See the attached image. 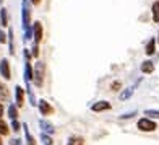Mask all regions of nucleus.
I'll use <instances>...</instances> for the list:
<instances>
[{"label":"nucleus","instance_id":"obj_4","mask_svg":"<svg viewBox=\"0 0 159 145\" xmlns=\"http://www.w3.org/2000/svg\"><path fill=\"white\" fill-rule=\"evenodd\" d=\"M0 74L5 80H10L12 78V72H10V64H8V59H2L0 62Z\"/></svg>","mask_w":159,"mask_h":145},{"label":"nucleus","instance_id":"obj_15","mask_svg":"<svg viewBox=\"0 0 159 145\" xmlns=\"http://www.w3.org/2000/svg\"><path fill=\"white\" fill-rule=\"evenodd\" d=\"M0 100H2V101H8L10 100L8 88L5 87V85H0Z\"/></svg>","mask_w":159,"mask_h":145},{"label":"nucleus","instance_id":"obj_23","mask_svg":"<svg viewBox=\"0 0 159 145\" xmlns=\"http://www.w3.org/2000/svg\"><path fill=\"white\" fill-rule=\"evenodd\" d=\"M136 116V111H131V112H125L123 116H120V119H130V117Z\"/></svg>","mask_w":159,"mask_h":145},{"label":"nucleus","instance_id":"obj_32","mask_svg":"<svg viewBox=\"0 0 159 145\" xmlns=\"http://www.w3.org/2000/svg\"><path fill=\"white\" fill-rule=\"evenodd\" d=\"M158 42H159V34H158Z\"/></svg>","mask_w":159,"mask_h":145},{"label":"nucleus","instance_id":"obj_27","mask_svg":"<svg viewBox=\"0 0 159 145\" xmlns=\"http://www.w3.org/2000/svg\"><path fill=\"white\" fill-rule=\"evenodd\" d=\"M37 49H39V44H34V47H33V56H34V57L39 56V51H37Z\"/></svg>","mask_w":159,"mask_h":145},{"label":"nucleus","instance_id":"obj_28","mask_svg":"<svg viewBox=\"0 0 159 145\" xmlns=\"http://www.w3.org/2000/svg\"><path fill=\"white\" fill-rule=\"evenodd\" d=\"M33 5H41V0H29Z\"/></svg>","mask_w":159,"mask_h":145},{"label":"nucleus","instance_id":"obj_6","mask_svg":"<svg viewBox=\"0 0 159 145\" xmlns=\"http://www.w3.org/2000/svg\"><path fill=\"white\" fill-rule=\"evenodd\" d=\"M33 78L36 87H42V70H41V62H37L36 65V70L33 72Z\"/></svg>","mask_w":159,"mask_h":145},{"label":"nucleus","instance_id":"obj_31","mask_svg":"<svg viewBox=\"0 0 159 145\" xmlns=\"http://www.w3.org/2000/svg\"><path fill=\"white\" fill-rule=\"evenodd\" d=\"M0 145H2V135H0Z\"/></svg>","mask_w":159,"mask_h":145},{"label":"nucleus","instance_id":"obj_22","mask_svg":"<svg viewBox=\"0 0 159 145\" xmlns=\"http://www.w3.org/2000/svg\"><path fill=\"white\" fill-rule=\"evenodd\" d=\"M7 134H8V126L0 119V135H7Z\"/></svg>","mask_w":159,"mask_h":145},{"label":"nucleus","instance_id":"obj_1","mask_svg":"<svg viewBox=\"0 0 159 145\" xmlns=\"http://www.w3.org/2000/svg\"><path fill=\"white\" fill-rule=\"evenodd\" d=\"M21 21H23V29H28L31 26V10L28 7V0L21 2Z\"/></svg>","mask_w":159,"mask_h":145},{"label":"nucleus","instance_id":"obj_3","mask_svg":"<svg viewBox=\"0 0 159 145\" xmlns=\"http://www.w3.org/2000/svg\"><path fill=\"white\" fill-rule=\"evenodd\" d=\"M33 39H34V44H39L42 39V25L41 21H36L33 25Z\"/></svg>","mask_w":159,"mask_h":145},{"label":"nucleus","instance_id":"obj_9","mask_svg":"<svg viewBox=\"0 0 159 145\" xmlns=\"http://www.w3.org/2000/svg\"><path fill=\"white\" fill-rule=\"evenodd\" d=\"M133 91H135V87H128V88H125L123 91H120V95H118V100H120V101L130 100L131 95H133Z\"/></svg>","mask_w":159,"mask_h":145},{"label":"nucleus","instance_id":"obj_21","mask_svg":"<svg viewBox=\"0 0 159 145\" xmlns=\"http://www.w3.org/2000/svg\"><path fill=\"white\" fill-rule=\"evenodd\" d=\"M41 140L44 142V145H52L54 140L49 137V134H41Z\"/></svg>","mask_w":159,"mask_h":145},{"label":"nucleus","instance_id":"obj_11","mask_svg":"<svg viewBox=\"0 0 159 145\" xmlns=\"http://www.w3.org/2000/svg\"><path fill=\"white\" fill-rule=\"evenodd\" d=\"M141 72L143 74H153L154 72V64L151 62V60H145L141 64Z\"/></svg>","mask_w":159,"mask_h":145},{"label":"nucleus","instance_id":"obj_17","mask_svg":"<svg viewBox=\"0 0 159 145\" xmlns=\"http://www.w3.org/2000/svg\"><path fill=\"white\" fill-rule=\"evenodd\" d=\"M7 37H8V46H10V54H15V44H13V29H8V34H7Z\"/></svg>","mask_w":159,"mask_h":145},{"label":"nucleus","instance_id":"obj_30","mask_svg":"<svg viewBox=\"0 0 159 145\" xmlns=\"http://www.w3.org/2000/svg\"><path fill=\"white\" fill-rule=\"evenodd\" d=\"M2 114H3V104L0 103V117H2Z\"/></svg>","mask_w":159,"mask_h":145},{"label":"nucleus","instance_id":"obj_20","mask_svg":"<svg viewBox=\"0 0 159 145\" xmlns=\"http://www.w3.org/2000/svg\"><path fill=\"white\" fill-rule=\"evenodd\" d=\"M8 116L12 117V119H17L18 117V109L15 108V104H12V106L8 108Z\"/></svg>","mask_w":159,"mask_h":145},{"label":"nucleus","instance_id":"obj_2","mask_svg":"<svg viewBox=\"0 0 159 145\" xmlns=\"http://www.w3.org/2000/svg\"><path fill=\"white\" fill-rule=\"evenodd\" d=\"M136 127H138L141 132H153V130H156V129H158V126H156L151 119H146V117H143V119L138 121Z\"/></svg>","mask_w":159,"mask_h":145},{"label":"nucleus","instance_id":"obj_26","mask_svg":"<svg viewBox=\"0 0 159 145\" xmlns=\"http://www.w3.org/2000/svg\"><path fill=\"white\" fill-rule=\"evenodd\" d=\"M3 42H7V34L3 31H0V44H3Z\"/></svg>","mask_w":159,"mask_h":145},{"label":"nucleus","instance_id":"obj_29","mask_svg":"<svg viewBox=\"0 0 159 145\" xmlns=\"http://www.w3.org/2000/svg\"><path fill=\"white\" fill-rule=\"evenodd\" d=\"M12 144L13 145H21V140H18V139H17V140H12Z\"/></svg>","mask_w":159,"mask_h":145},{"label":"nucleus","instance_id":"obj_13","mask_svg":"<svg viewBox=\"0 0 159 145\" xmlns=\"http://www.w3.org/2000/svg\"><path fill=\"white\" fill-rule=\"evenodd\" d=\"M154 51H156V39L154 37H151L149 41H148V44H146V54L153 56L154 54Z\"/></svg>","mask_w":159,"mask_h":145},{"label":"nucleus","instance_id":"obj_10","mask_svg":"<svg viewBox=\"0 0 159 145\" xmlns=\"http://www.w3.org/2000/svg\"><path fill=\"white\" fill-rule=\"evenodd\" d=\"M15 95H17V106H23L25 104V91L21 87L15 88Z\"/></svg>","mask_w":159,"mask_h":145},{"label":"nucleus","instance_id":"obj_7","mask_svg":"<svg viewBox=\"0 0 159 145\" xmlns=\"http://www.w3.org/2000/svg\"><path fill=\"white\" fill-rule=\"evenodd\" d=\"M91 109H93L94 112L107 111V109H110V103L109 101H98V103H94L93 106H91Z\"/></svg>","mask_w":159,"mask_h":145},{"label":"nucleus","instance_id":"obj_24","mask_svg":"<svg viewBox=\"0 0 159 145\" xmlns=\"http://www.w3.org/2000/svg\"><path fill=\"white\" fill-rule=\"evenodd\" d=\"M120 87H122V85H120V82H114L112 85H110V90H112V91H117V90H120Z\"/></svg>","mask_w":159,"mask_h":145},{"label":"nucleus","instance_id":"obj_25","mask_svg":"<svg viewBox=\"0 0 159 145\" xmlns=\"http://www.w3.org/2000/svg\"><path fill=\"white\" fill-rule=\"evenodd\" d=\"M12 127H13V129H15V130H20V127H21V124H20V122H18V121H17V119H13V121H12Z\"/></svg>","mask_w":159,"mask_h":145},{"label":"nucleus","instance_id":"obj_18","mask_svg":"<svg viewBox=\"0 0 159 145\" xmlns=\"http://www.w3.org/2000/svg\"><path fill=\"white\" fill-rule=\"evenodd\" d=\"M67 145H85V142H83L81 137H70V140Z\"/></svg>","mask_w":159,"mask_h":145},{"label":"nucleus","instance_id":"obj_5","mask_svg":"<svg viewBox=\"0 0 159 145\" xmlns=\"http://www.w3.org/2000/svg\"><path fill=\"white\" fill-rule=\"evenodd\" d=\"M39 111H41L42 116H49V114H52V112H54V108L45 100H41V101H39Z\"/></svg>","mask_w":159,"mask_h":145},{"label":"nucleus","instance_id":"obj_14","mask_svg":"<svg viewBox=\"0 0 159 145\" xmlns=\"http://www.w3.org/2000/svg\"><path fill=\"white\" fill-rule=\"evenodd\" d=\"M23 129H25V135H26V142H28V145H36V140H34V137L31 135V132H29L28 124H23Z\"/></svg>","mask_w":159,"mask_h":145},{"label":"nucleus","instance_id":"obj_12","mask_svg":"<svg viewBox=\"0 0 159 145\" xmlns=\"http://www.w3.org/2000/svg\"><path fill=\"white\" fill-rule=\"evenodd\" d=\"M151 12H153V21H154V23H159V0L153 3Z\"/></svg>","mask_w":159,"mask_h":145},{"label":"nucleus","instance_id":"obj_16","mask_svg":"<svg viewBox=\"0 0 159 145\" xmlns=\"http://www.w3.org/2000/svg\"><path fill=\"white\" fill-rule=\"evenodd\" d=\"M0 23H2V26H8V13H7V8L0 10Z\"/></svg>","mask_w":159,"mask_h":145},{"label":"nucleus","instance_id":"obj_8","mask_svg":"<svg viewBox=\"0 0 159 145\" xmlns=\"http://www.w3.org/2000/svg\"><path fill=\"white\" fill-rule=\"evenodd\" d=\"M39 127L42 129V132H44V134H54V132H55L54 124H50L49 121H45V119H41V121H39Z\"/></svg>","mask_w":159,"mask_h":145},{"label":"nucleus","instance_id":"obj_19","mask_svg":"<svg viewBox=\"0 0 159 145\" xmlns=\"http://www.w3.org/2000/svg\"><path fill=\"white\" fill-rule=\"evenodd\" d=\"M145 116H149L151 119H159V111H156V109H146Z\"/></svg>","mask_w":159,"mask_h":145}]
</instances>
